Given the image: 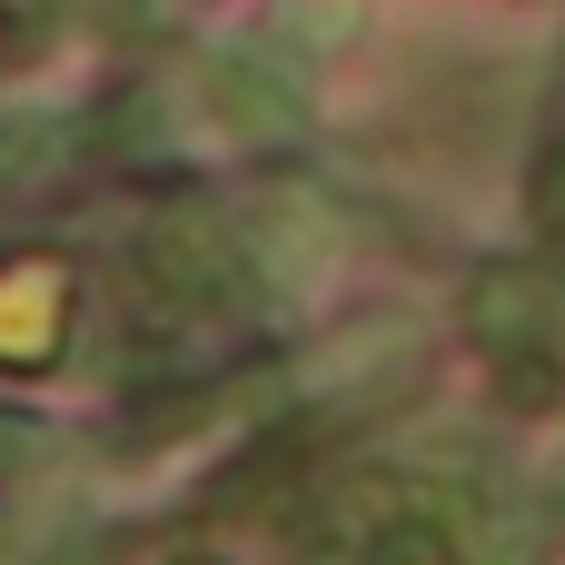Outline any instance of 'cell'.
<instances>
[{
  "label": "cell",
  "instance_id": "cell-1",
  "mask_svg": "<svg viewBox=\"0 0 565 565\" xmlns=\"http://www.w3.org/2000/svg\"><path fill=\"white\" fill-rule=\"evenodd\" d=\"M60 338H70V268L0 258V367H50Z\"/></svg>",
  "mask_w": 565,
  "mask_h": 565
},
{
  "label": "cell",
  "instance_id": "cell-2",
  "mask_svg": "<svg viewBox=\"0 0 565 565\" xmlns=\"http://www.w3.org/2000/svg\"><path fill=\"white\" fill-rule=\"evenodd\" d=\"M209 99H218V119H228V129H248V139L298 129V99H288L268 70H248V60H218V70H209Z\"/></svg>",
  "mask_w": 565,
  "mask_h": 565
},
{
  "label": "cell",
  "instance_id": "cell-3",
  "mask_svg": "<svg viewBox=\"0 0 565 565\" xmlns=\"http://www.w3.org/2000/svg\"><path fill=\"white\" fill-rule=\"evenodd\" d=\"M30 149H40V129H0V199L30 179Z\"/></svg>",
  "mask_w": 565,
  "mask_h": 565
}]
</instances>
